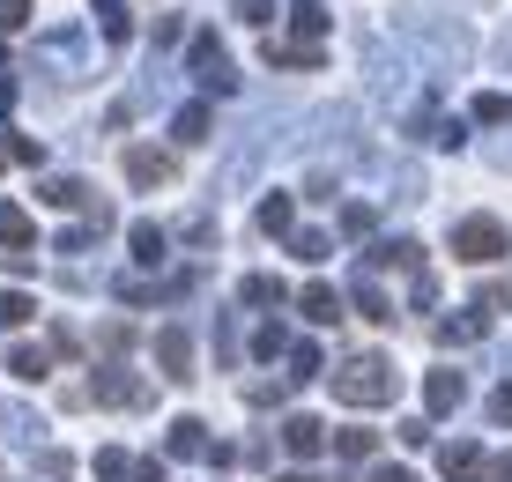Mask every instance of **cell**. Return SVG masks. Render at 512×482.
I'll return each mask as SVG.
<instances>
[{
  "label": "cell",
  "instance_id": "1",
  "mask_svg": "<svg viewBox=\"0 0 512 482\" xmlns=\"http://www.w3.org/2000/svg\"><path fill=\"white\" fill-rule=\"evenodd\" d=\"M334 379V401H349V408H386L394 401V386H401V371L386 364V356H349L342 371H327Z\"/></svg>",
  "mask_w": 512,
  "mask_h": 482
},
{
  "label": "cell",
  "instance_id": "2",
  "mask_svg": "<svg viewBox=\"0 0 512 482\" xmlns=\"http://www.w3.org/2000/svg\"><path fill=\"white\" fill-rule=\"evenodd\" d=\"M505 253H512V238H505V223H498V216H468V223H453V260L490 267V260H505Z\"/></svg>",
  "mask_w": 512,
  "mask_h": 482
},
{
  "label": "cell",
  "instance_id": "3",
  "mask_svg": "<svg viewBox=\"0 0 512 482\" xmlns=\"http://www.w3.org/2000/svg\"><path fill=\"white\" fill-rule=\"evenodd\" d=\"M171 178H179V156L171 149H127V186L156 193V186H171Z\"/></svg>",
  "mask_w": 512,
  "mask_h": 482
},
{
  "label": "cell",
  "instance_id": "4",
  "mask_svg": "<svg viewBox=\"0 0 512 482\" xmlns=\"http://www.w3.org/2000/svg\"><path fill=\"white\" fill-rule=\"evenodd\" d=\"M156 371H164L171 386L193 379V334H186V327H164V334H156Z\"/></svg>",
  "mask_w": 512,
  "mask_h": 482
},
{
  "label": "cell",
  "instance_id": "5",
  "mask_svg": "<svg viewBox=\"0 0 512 482\" xmlns=\"http://www.w3.org/2000/svg\"><path fill=\"white\" fill-rule=\"evenodd\" d=\"M90 394H97V401H112V408H141V401H149V386H141V379H134V371H119V364H104V371H97V386H90Z\"/></svg>",
  "mask_w": 512,
  "mask_h": 482
},
{
  "label": "cell",
  "instance_id": "6",
  "mask_svg": "<svg viewBox=\"0 0 512 482\" xmlns=\"http://www.w3.org/2000/svg\"><path fill=\"white\" fill-rule=\"evenodd\" d=\"M282 445H290L297 460H320L327 453V423L320 416H282Z\"/></svg>",
  "mask_w": 512,
  "mask_h": 482
},
{
  "label": "cell",
  "instance_id": "7",
  "mask_svg": "<svg viewBox=\"0 0 512 482\" xmlns=\"http://www.w3.org/2000/svg\"><path fill=\"white\" fill-rule=\"evenodd\" d=\"M438 475H446V482H475V475H483V445H468V438L438 445Z\"/></svg>",
  "mask_w": 512,
  "mask_h": 482
},
{
  "label": "cell",
  "instance_id": "8",
  "mask_svg": "<svg viewBox=\"0 0 512 482\" xmlns=\"http://www.w3.org/2000/svg\"><path fill=\"white\" fill-rule=\"evenodd\" d=\"M423 401H431V416H453V408L468 401V379L461 371H431V379H423Z\"/></svg>",
  "mask_w": 512,
  "mask_h": 482
},
{
  "label": "cell",
  "instance_id": "9",
  "mask_svg": "<svg viewBox=\"0 0 512 482\" xmlns=\"http://www.w3.org/2000/svg\"><path fill=\"white\" fill-rule=\"evenodd\" d=\"M297 312H305L312 327H334V319H342V297H334V282H305V290H297Z\"/></svg>",
  "mask_w": 512,
  "mask_h": 482
},
{
  "label": "cell",
  "instance_id": "10",
  "mask_svg": "<svg viewBox=\"0 0 512 482\" xmlns=\"http://www.w3.org/2000/svg\"><path fill=\"white\" fill-rule=\"evenodd\" d=\"M171 460H208V423H201V416H179V423H171Z\"/></svg>",
  "mask_w": 512,
  "mask_h": 482
},
{
  "label": "cell",
  "instance_id": "11",
  "mask_svg": "<svg viewBox=\"0 0 512 482\" xmlns=\"http://www.w3.org/2000/svg\"><path fill=\"white\" fill-rule=\"evenodd\" d=\"M260 60H268V67H297V75H320V45H260Z\"/></svg>",
  "mask_w": 512,
  "mask_h": 482
},
{
  "label": "cell",
  "instance_id": "12",
  "mask_svg": "<svg viewBox=\"0 0 512 482\" xmlns=\"http://www.w3.org/2000/svg\"><path fill=\"white\" fill-rule=\"evenodd\" d=\"M171 134H179L186 149H201V141L216 134V112H208V104H179V119H171Z\"/></svg>",
  "mask_w": 512,
  "mask_h": 482
},
{
  "label": "cell",
  "instance_id": "13",
  "mask_svg": "<svg viewBox=\"0 0 512 482\" xmlns=\"http://www.w3.org/2000/svg\"><path fill=\"white\" fill-rule=\"evenodd\" d=\"M327 23H334V15L320 8V0H297V8H290V30H297V45H320V38H327Z\"/></svg>",
  "mask_w": 512,
  "mask_h": 482
},
{
  "label": "cell",
  "instance_id": "14",
  "mask_svg": "<svg viewBox=\"0 0 512 482\" xmlns=\"http://www.w3.org/2000/svg\"><path fill=\"white\" fill-rule=\"evenodd\" d=\"M127 245H134V260H141V267H156V260H164V245H171V230H164V223H134V230H127Z\"/></svg>",
  "mask_w": 512,
  "mask_h": 482
},
{
  "label": "cell",
  "instance_id": "15",
  "mask_svg": "<svg viewBox=\"0 0 512 482\" xmlns=\"http://www.w3.org/2000/svg\"><path fill=\"white\" fill-rule=\"evenodd\" d=\"M30 238H38L30 208H0V245H8V253H30Z\"/></svg>",
  "mask_w": 512,
  "mask_h": 482
},
{
  "label": "cell",
  "instance_id": "16",
  "mask_svg": "<svg viewBox=\"0 0 512 482\" xmlns=\"http://www.w3.org/2000/svg\"><path fill=\"white\" fill-rule=\"evenodd\" d=\"M357 312H364V319H372V327H394V297H386V290H379V282H372V275H364V282H357Z\"/></svg>",
  "mask_w": 512,
  "mask_h": 482
},
{
  "label": "cell",
  "instance_id": "17",
  "mask_svg": "<svg viewBox=\"0 0 512 482\" xmlns=\"http://www.w3.org/2000/svg\"><path fill=\"white\" fill-rule=\"evenodd\" d=\"M8 371H15L23 386H38V379H52V349H30V342H23V349L8 356Z\"/></svg>",
  "mask_w": 512,
  "mask_h": 482
},
{
  "label": "cell",
  "instance_id": "18",
  "mask_svg": "<svg viewBox=\"0 0 512 482\" xmlns=\"http://www.w3.org/2000/svg\"><path fill=\"white\" fill-rule=\"evenodd\" d=\"M38 201H45V208H82V201H90V186H82V178H45Z\"/></svg>",
  "mask_w": 512,
  "mask_h": 482
},
{
  "label": "cell",
  "instance_id": "19",
  "mask_svg": "<svg viewBox=\"0 0 512 482\" xmlns=\"http://www.w3.org/2000/svg\"><path fill=\"white\" fill-rule=\"evenodd\" d=\"M245 305H290V290H282V275H245Z\"/></svg>",
  "mask_w": 512,
  "mask_h": 482
},
{
  "label": "cell",
  "instance_id": "20",
  "mask_svg": "<svg viewBox=\"0 0 512 482\" xmlns=\"http://www.w3.org/2000/svg\"><path fill=\"white\" fill-rule=\"evenodd\" d=\"M290 216H297L290 193H268V201H260V230H268V238H282V230H290Z\"/></svg>",
  "mask_w": 512,
  "mask_h": 482
},
{
  "label": "cell",
  "instance_id": "21",
  "mask_svg": "<svg viewBox=\"0 0 512 482\" xmlns=\"http://www.w3.org/2000/svg\"><path fill=\"white\" fill-rule=\"evenodd\" d=\"M483 327H490V312H468V319H438V342H446V349H453V342H475Z\"/></svg>",
  "mask_w": 512,
  "mask_h": 482
},
{
  "label": "cell",
  "instance_id": "22",
  "mask_svg": "<svg viewBox=\"0 0 512 482\" xmlns=\"http://www.w3.org/2000/svg\"><path fill=\"white\" fill-rule=\"evenodd\" d=\"M372 267H409V275H416V267H423V245H416V238H401V245H379V253H372Z\"/></svg>",
  "mask_w": 512,
  "mask_h": 482
},
{
  "label": "cell",
  "instance_id": "23",
  "mask_svg": "<svg viewBox=\"0 0 512 482\" xmlns=\"http://www.w3.org/2000/svg\"><path fill=\"white\" fill-rule=\"evenodd\" d=\"M320 371H327L320 342H290V379H320Z\"/></svg>",
  "mask_w": 512,
  "mask_h": 482
},
{
  "label": "cell",
  "instance_id": "24",
  "mask_svg": "<svg viewBox=\"0 0 512 482\" xmlns=\"http://www.w3.org/2000/svg\"><path fill=\"white\" fill-rule=\"evenodd\" d=\"M334 453H342V460H372L379 453V431H334Z\"/></svg>",
  "mask_w": 512,
  "mask_h": 482
},
{
  "label": "cell",
  "instance_id": "25",
  "mask_svg": "<svg viewBox=\"0 0 512 482\" xmlns=\"http://www.w3.org/2000/svg\"><path fill=\"white\" fill-rule=\"evenodd\" d=\"M97 30H104L112 45L127 38V30H134V23H127V0H97Z\"/></svg>",
  "mask_w": 512,
  "mask_h": 482
},
{
  "label": "cell",
  "instance_id": "26",
  "mask_svg": "<svg viewBox=\"0 0 512 482\" xmlns=\"http://www.w3.org/2000/svg\"><path fill=\"white\" fill-rule=\"evenodd\" d=\"M475 119H483V127H505V119H512V97H505V89H483V97H475Z\"/></svg>",
  "mask_w": 512,
  "mask_h": 482
},
{
  "label": "cell",
  "instance_id": "27",
  "mask_svg": "<svg viewBox=\"0 0 512 482\" xmlns=\"http://www.w3.org/2000/svg\"><path fill=\"white\" fill-rule=\"evenodd\" d=\"M193 82H201V89H216V97H231V89H238V67H231V52H223L216 67H201Z\"/></svg>",
  "mask_w": 512,
  "mask_h": 482
},
{
  "label": "cell",
  "instance_id": "28",
  "mask_svg": "<svg viewBox=\"0 0 512 482\" xmlns=\"http://www.w3.org/2000/svg\"><path fill=\"white\" fill-rule=\"evenodd\" d=\"M0 149H8V164H30V171L45 164V141L38 134H15V141H0Z\"/></svg>",
  "mask_w": 512,
  "mask_h": 482
},
{
  "label": "cell",
  "instance_id": "29",
  "mask_svg": "<svg viewBox=\"0 0 512 482\" xmlns=\"http://www.w3.org/2000/svg\"><path fill=\"white\" fill-rule=\"evenodd\" d=\"M23 319H38V305L23 290H0V327H23Z\"/></svg>",
  "mask_w": 512,
  "mask_h": 482
},
{
  "label": "cell",
  "instance_id": "30",
  "mask_svg": "<svg viewBox=\"0 0 512 482\" xmlns=\"http://www.w3.org/2000/svg\"><path fill=\"white\" fill-rule=\"evenodd\" d=\"M97 482H134V460H127V453H112V445H104V453H97Z\"/></svg>",
  "mask_w": 512,
  "mask_h": 482
},
{
  "label": "cell",
  "instance_id": "31",
  "mask_svg": "<svg viewBox=\"0 0 512 482\" xmlns=\"http://www.w3.org/2000/svg\"><path fill=\"white\" fill-rule=\"evenodd\" d=\"M231 15H238V23H253V30H268L275 23V0H231Z\"/></svg>",
  "mask_w": 512,
  "mask_h": 482
},
{
  "label": "cell",
  "instance_id": "32",
  "mask_svg": "<svg viewBox=\"0 0 512 482\" xmlns=\"http://www.w3.org/2000/svg\"><path fill=\"white\" fill-rule=\"evenodd\" d=\"M372 223H379V216H372L364 201H349V208H342V230H349V238H372Z\"/></svg>",
  "mask_w": 512,
  "mask_h": 482
},
{
  "label": "cell",
  "instance_id": "33",
  "mask_svg": "<svg viewBox=\"0 0 512 482\" xmlns=\"http://www.w3.org/2000/svg\"><path fill=\"white\" fill-rule=\"evenodd\" d=\"M223 60V45H216V30H201V38H193V75H201V67H216Z\"/></svg>",
  "mask_w": 512,
  "mask_h": 482
},
{
  "label": "cell",
  "instance_id": "34",
  "mask_svg": "<svg viewBox=\"0 0 512 482\" xmlns=\"http://www.w3.org/2000/svg\"><path fill=\"white\" fill-rule=\"evenodd\" d=\"M290 245H297V260H327V230H297Z\"/></svg>",
  "mask_w": 512,
  "mask_h": 482
},
{
  "label": "cell",
  "instance_id": "35",
  "mask_svg": "<svg viewBox=\"0 0 512 482\" xmlns=\"http://www.w3.org/2000/svg\"><path fill=\"white\" fill-rule=\"evenodd\" d=\"M179 238H186V245H208V238H216V216H186Z\"/></svg>",
  "mask_w": 512,
  "mask_h": 482
},
{
  "label": "cell",
  "instance_id": "36",
  "mask_svg": "<svg viewBox=\"0 0 512 482\" xmlns=\"http://www.w3.org/2000/svg\"><path fill=\"white\" fill-rule=\"evenodd\" d=\"M282 349H290V334H282V327H260L253 334V356H282Z\"/></svg>",
  "mask_w": 512,
  "mask_h": 482
},
{
  "label": "cell",
  "instance_id": "37",
  "mask_svg": "<svg viewBox=\"0 0 512 482\" xmlns=\"http://www.w3.org/2000/svg\"><path fill=\"white\" fill-rule=\"evenodd\" d=\"M30 23V0H0V30H23Z\"/></svg>",
  "mask_w": 512,
  "mask_h": 482
},
{
  "label": "cell",
  "instance_id": "38",
  "mask_svg": "<svg viewBox=\"0 0 512 482\" xmlns=\"http://www.w3.org/2000/svg\"><path fill=\"white\" fill-rule=\"evenodd\" d=\"M401 445H416V453H423V445H431V423L409 416V423H401Z\"/></svg>",
  "mask_w": 512,
  "mask_h": 482
},
{
  "label": "cell",
  "instance_id": "39",
  "mask_svg": "<svg viewBox=\"0 0 512 482\" xmlns=\"http://www.w3.org/2000/svg\"><path fill=\"white\" fill-rule=\"evenodd\" d=\"M490 423H512V379L498 386V394H490Z\"/></svg>",
  "mask_w": 512,
  "mask_h": 482
},
{
  "label": "cell",
  "instance_id": "40",
  "mask_svg": "<svg viewBox=\"0 0 512 482\" xmlns=\"http://www.w3.org/2000/svg\"><path fill=\"white\" fill-rule=\"evenodd\" d=\"M475 482H512V460H483V475Z\"/></svg>",
  "mask_w": 512,
  "mask_h": 482
},
{
  "label": "cell",
  "instance_id": "41",
  "mask_svg": "<svg viewBox=\"0 0 512 482\" xmlns=\"http://www.w3.org/2000/svg\"><path fill=\"white\" fill-rule=\"evenodd\" d=\"M134 482H164V460H134Z\"/></svg>",
  "mask_w": 512,
  "mask_h": 482
},
{
  "label": "cell",
  "instance_id": "42",
  "mask_svg": "<svg viewBox=\"0 0 512 482\" xmlns=\"http://www.w3.org/2000/svg\"><path fill=\"white\" fill-rule=\"evenodd\" d=\"M372 482H416L409 468H372Z\"/></svg>",
  "mask_w": 512,
  "mask_h": 482
},
{
  "label": "cell",
  "instance_id": "43",
  "mask_svg": "<svg viewBox=\"0 0 512 482\" xmlns=\"http://www.w3.org/2000/svg\"><path fill=\"white\" fill-rule=\"evenodd\" d=\"M275 482H312V475H275Z\"/></svg>",
  "mask_w": 512,
  "mask_h": 482
},
{
  "label": "cell",
  "instance_id": "44",
  "mask_svg": "<svg viewBox=\"0 0 512 482\" xmlns=\"http://www.w3.org/2000/svg\"><path fill=\"white\" fill-rule=\"evenodd\" d=\"M0 171H8V149H0Z\"/></svg>",
  "mask_w": 512,
  "mask_h": 482
}]
</instances>
